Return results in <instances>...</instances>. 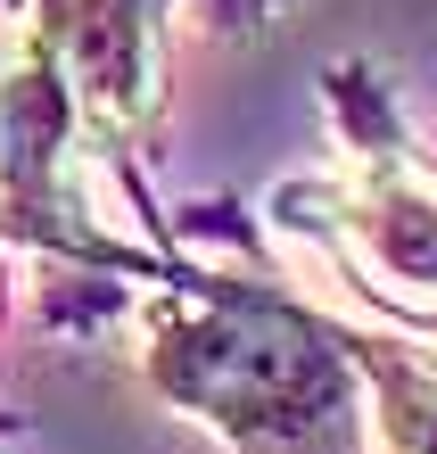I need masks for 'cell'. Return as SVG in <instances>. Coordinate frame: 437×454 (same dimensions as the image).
Masks as SVG:
<instances>
[{
	"label": "cell",
	"instance_id": "obj_2",
	"mask_svg": "<svg viewBox=\"0 0 437 454\" xmlns=\"http://www.w3.org/2000/svg\"><path fill=\"white\" fill-rule=\"evenodd\" d=\"M331 116H339V174L306 191L322 207L314 239L371 306L437 331V157L396 132L363 67L331 74Z\"/></svg>",
	"mask_w": 437,
	"mask_h": 454
},
{
	"label": "cell",
	"instance_id": "obj_3",
	"mask_svg": "<svg viewBox=\"0 0 437 454\" xmlns=\"http://www.w3.org/2000/svg\"><path fill=\"white\" fill-rule=\"evenodd\" d=\"M347 339L363 372V454H437V364L371 331Z\"/></svg>",
	"mask_w": 437,
	"mask_h": 454
},
{
	"label": "cell",
	"instance_id": "obj_1",
	"mask_svg": "<svg viewBox=\"0 0 437 454\" xmlns=\"http://www.w3.org/2000/svg\"><path fill=\"white\" fill-rule=\"evenodd\" d=\"M132 364L231 454H355L363 438L355 339L281 289L174 264L132 323Z\"/></svg>",
	"mask_w": 437,
	"mask_h": 454
},
{
	"label": "cell",
	"instance_id": "obj_4",
	"mask_svg": "<svg viewBox=\"0 0 437 454\" xmlns=\"http://www.w3.org/2000/svg\"><path fill=\"white\" fill-rule=\"evenodd\" d=\"M231 9H248V0H231Z\"/></svg>",
	"mask_w": 437,
	"mask_h": 454
}]
</instances>
